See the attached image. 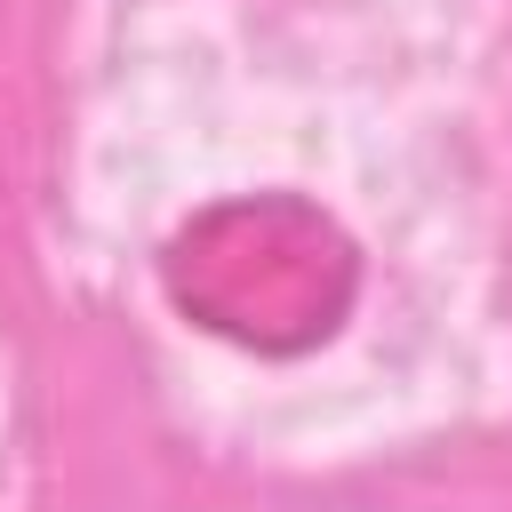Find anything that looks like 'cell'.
Wrapping results in <instances>:
<instances>
[{
  "instance_id": "6da1fadb",
  "label": "cell",
  "mask_w": 512,
  "mask_h": 512,
  "mask_svg": "<svg viewBox=\"0 0 512 512\" xmlns=\"http://www.w3.org/2000/svg\"><path fill=\"white\" fill-rule=\"evenodd\" d=\"M160 288L192 328L264 360H304L352 320L360 248L304 192H232L168 232Z\"/></svg>"
}]
</instances>
